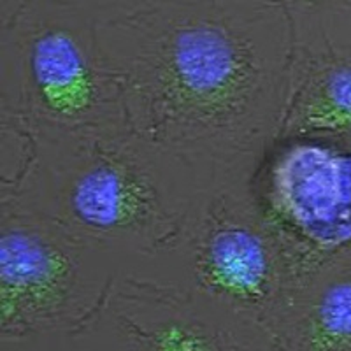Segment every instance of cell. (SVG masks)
Masks as SVG:
<instances>
[{"instance_id":"obj_7","label":"cell","mask_w":351,"mask_h":351,"mask_svg":"<svg viewBox=\"0 0 351 351\" xmlns=\"http://www.w3.org/2000/svg\"><path fill=\"white\" fill-rule=\"evenodd\" d=\"M291 55L281 137H351V2L287 0Z\"/></svg>"},{"instance_id":"obj_1","label":"cell","mask_w":351,"mask_h":351,"mask_svg":"<svg viewBox=\"0 0 351 351\" xmlns=\"http://www.w3.org/2000/svg\"><path fill=\"white\" fill-rule=\"evenodd\" d=\"M127 123L213 190L253 183L287 114V0L99 2Z\"/></svg>"},{"instance_id":"obj_6","label":"cell","mask_w":351,"mask_h":351,"mask_svg":"<svg viewBox=\"0 0 351 351\" xmlns=\"http://www.w3.org/2000/svg\"><path fill=\"white\" fill-rule=\"evenodd\" d=\"M252 190L295 281L351 253V137H280Z\"/></svg>"},{"instance_id":"obj_8","label":"cell","mask_w":351,"mask_h":351,"mask_svg":"<svg viewBox=\"0 0 351 351\" xmlns=\"http://www.w3.org/2000/svg\"><path fill=\"white\" fill-rule=\"evenodd\" d=\"M272 344L276 351H351V253L293 283Z\"/></svg>"},{"instance_id":"obj_3","label":"cell","mask_w":351,"mask_h":351,"mask_svg":"<svg viewBox=\"0 0 351 351\" xmlns=\"http://www.w3.org/2000/svg\"><path fill=\"white\" fill-rule=\"evenodd\" d=\"M0 123L125 127L99 40V2L0 0Z\"/></svg>"},{"instance_id":"obj_2","label":"cell","mask_w":351,"mask_h":351,"mask_svg":"<svg viewBox=\"0 0 351 351\" xmlns=\"http://www.w3.org/2000/svg\"><path fill=\"white\" fill-rule=\"evenodd\" d=\"M0 125V200L116 258L172 255L211 192L184 160L128 125L84 130Z\"/></svg>"},{"instance_id":"obj_4","label":"cell","mask_w":351,"mask_h":351,"mask_svg":"<svg viewBox=\"0 0 351 351\" xmlns=\"http://www.w3.org/2000/svg\"><path fill=\"white\" fill-rule=\"evenodd\" d=\"M181 285L241 332H272L295 283L285 250L263 218L252 183L218 184L204 197L183 241ZM165 280V278H164Z\"/></svg>"},{"instance_id":"obj_5","label":"cell","mask_w":351,"mask_h":351,"mask_svg":"<svg viewBox=\"0 0 351 351\" xmlns=\"http://www.w3.org/2000/svg\"><path fill=\"white\" fill-rule=\"evenodd\" d=\"M32 213L0 200V334L21 341L76 328L121 269Z\"/></svg>"}]
</instances>
